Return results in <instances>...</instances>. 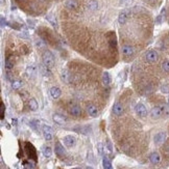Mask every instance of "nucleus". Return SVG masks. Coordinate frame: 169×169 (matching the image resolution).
<instances>
[{
	"mask_svg": "<svg viewBox=\"0 0 169 169\" xmlns=\"http://www.w3.org/2000/svg\"><path fill=\"white\" fill-rule=\"evenodd\" d=\"M164 114H169V109L166 106H156L150 111V116L153 118H159Z\"/></svg>",
	"mask_w": 169,
	"mask_h": 169,
	"instance_id": "f257e3e1",
	"label": "nucleus"
},
{
	"mask_svg": "<svg viewBox=\"0 0 169 169\" xmlns=\"http://www.w3.org/2000/svg\"><path fill=\"white\" fill-rule=\"evenodd\" d=\"M42 60L45 65H47L48 67H52L54 65V56L49 50H46L43 53L42 56Z\"/></svg>",
	"mask_w": 169,
	"mask_h": 169,
	"instance_id": "f03ea898",
	"label": "nucleus"
},
{
	"mask_svg": "<svg viewBox=\"0 0 169 169\" xmlns=\"http://www.w3.org/2000/svg\"><path fill=\"white\" fill-rule=\"evenodd\" d=\"M158 52L155 51V50H149V51L146 52L145 54V60L148 63H155L156 61L158 60Z\"/></svg>",
	"mask_w": 169,
	"mask_h": 169,
	"instance_id": "7ed1b4c3",
	"label": "nucleus"
},
{
	"mask_svg": "<svg viewBox=\"0 0 169 169\" xmlns=\"http://www.w3.org/2000/svg\"><path fill=\"white\" fill-rule=\"evenodd\" d=\"M130 10H123L118 16V22H119L120 25H123L127 22L128 18H130Z\"/></svg>",
	"mask_w": 169,
	"mask_h": 169,
	"instance_id": "20e7f679",
	"label": "nucleus"
},
{
	"mask_svg": "<svg viewBox=\"0 0 169 169\" xmlns=\"http://www.w3.org/2000/svg\"><path fill=\"white\" fill-rule=\"evenodd\" d=\"M121 52L124 57H130L135 54V49L130 45H123L121 47Z\"/></svg>",
	"mask_w": 169,
	"mask_h": 169,
	"instance_id": "39448f33",
	"label": "nucleus"
},
{
	"mask_svg": "<svg viewBox=\"0 0 169 169\" xmlns=\"http://www.w3.org/2000/svg\"><path fill=\"white\" fill-rule=\"evenodd\" d=\"M135 111H136V113L138 114L140 117H145V116L147 115L146 107H145L143 104H141V103H139V104L136 105V107H135Z\"/></svg>",
	"mask_w": 169,
	"mask_h": 169,
	"instance_id": "423d86ee",
	"label": "nucleus"
},
{
	"mask_svg": "<svg viewBox=\"0 0 169 169\" xmlns=\"http://www.w3.org/2000/svg\"><path fill=\"white\" fill-rule=\"evenodd\" d=\"M82 108L79 106V105H71L69 107V113L72 116H75V117H79V116L82 115Z\"/></svg>",
	"mask_w": 169,
	"mask_h": 169,
	"instance_id": "0eeeda50",
	"label": "nucleus"
},
{
	"mask_svg": "<svg viewBox=\"0 0 169 169\" xmlns=\"http://www.w3.org/2000/svg\"><path fill=\"white\" fill-rule=\"evenodd\" d=\"M43 131V136L47 141H50L52 139V129L49 126H43L42 128Z\"/></svg>",
	"mask_w": 169,
	"mask_h": 169,
	"instance_id": "6e6552de",
	"label": "nucleus"
},
{
	"mask_svg": "<svg viewBox=\"0 0 169 169\" xmlns=\"http://www.w3.org/2000/svg\"><path fill=\"white\" fill-rule=\"evenodd\" d=\"M52 119H53V121L56 122V124H59V126H64L67 122V118L65 117V116L61 115V114H54V115L52 116Z\"/></svg>",
	"mask_w": 169,
	"mask_h": 169,
	"instance_id": "1a4fd4ad",
	"label": "nucleus"
},
{
	"mask_svg": "<svg viewBox=\"0 0 169 169\" xmlns=\"http://www.w3.org/2000/svg\"><path fill=\"white\" fill-rule=\"evenodd\" d=\"M123 112H124V108H123V106H122L121 103H119V102L115 103L113 106V113L117 116H120L123 114Z\"/></svg>",
	"mask_w": 169,
	"mask_h": 169,
	"instance_id": "9d476101",
	"label": "nucleus"
},
{
	"mask_svg": "<svg viewBox=\"0 0 169 169\" xmlns=\"http://www.w3.org/2000/svg\"><path fill=\"white\" fill-rule=\"evenodd\" d=\"M166 140V133L165 132H160L155 136V143L157 145H161Z\"/></svg>",
	"mask_w": 169,
	"mask_h": 169,
	"instance_id": "9b49d317",
	"label": "nucleus"
},
{
	"mask_svg": "<svg viewBox=\"0 0 169 169\" xmlns=\"http://www.w3.org/2000/svg\"><path fill=\"white\" fill-rule=\"evenodd\" d=\"M87 112L89 113L90 116H92V117L98 116V109H97V107L93 104H89L88 106H87Z\"/></svg>",
	"mask_w": 169,
	"mask_h": 169,
	"instance_id": "f8f14e48",
	"label": "nucleus"
},
{
	"mask_svg": "<svg viewBox=\"0 0 169 169\" xmlns=\"http://www.w3.org/2000/svg\"><path fill=\"white\" fill-rule=\"evenodd\" d=\"M64 144L66 145L67 147H72L75 145V138L71 135H68V136L64 137Z\"/></svg>",
	"mask_w": 169,
	"mask_h": 169,
	"instance_id": "ddd939ff",
	"label": "nucleus"
},
{
	"mask_svg": "<svg viewBox=\"0 0 169 169\" xmlns=\"http://www.w3.org/2000/svg\"><path fill=\"white\" fill-rule=\"evenodd\" d=\"M101 81H102L103 85L105 86H109L112 82V78L110 76L109 72H103L102 73V76H101Z\"/></svg>",
	"mask_w": 169,
	"mask_h": 169,
	"instance_id": "4468645a",
	"label": "nucleus"
},
{
	"mask_svg": "<svg viewBox=\"0 0 169 169\" xmlns=\"http://www.w3.org/2000/svg\"><path fill=\"white\" fill-rule=\"evenodd\" d=\"M61 79H62V81L65 82V83H69L71 80L70 73H69L67 70H62V72H61Z\"/></svg>",
	"mask_w": 169,
	"mask_h": 169,
	"instance_id": "2eb2a0df",
	"label": "nucleus"
},
{
	"mask_svg": "<svg viewBox=\"0 0 169 169\" xmlns=\"http://www.w3.org/2000/svg\"><path fill=\"white\" fill-rule=\"evenodd\" d=\"M50 96L53 99H59L62 96V90L56 86H53V87L50 88Z\"/></svg>",
	"mask_w": 169,
	"mask_h": 169,
	"instance_id": "dca6fc26",
	"label": "nucleus"
},
{
	"mask_svg": "<svg viewBox=\"0 0 169 169\" xmlns=\"http://www.w3.org/2000/svg\"><path fill=\"white\" fill-rule=\"evenodd\" d=\"M149 161L151 162L153 164H159L161 162V156H160L159 153H153L150 156H149Z\"/></svg>",
	"mask_w": 169,
	"mask_h": 169,
	"instance_id": "f3484780",
	"label": "nucleus"
},
{
	"mask_svg": "<svg viewBox=\"0 0 169 169\" xmlns=\"http://www.w3.org/2000/svg\"><path fill=\"white\" fill-rule=\"evenodd\" d=\"M79 3L77 0H67L66 1V6L71 10H76V8L79 7Z\"/></svg>",
	"mask_w": 169,
	"mask_h": 169,
	"instance_id": "a211bd4d",
	"label": "nucleus"
},
{
	"mask_svg": "<svg viewBox=\"0 0 169 169\" xmlns=\"http://www.w3.org/2000/svg\"><path fill=\"white\" fill-rule=\"evenodd\" d=\"M56 154L59 157H63V156H65V154H66V151H65L64 149V146H63L60 142H56Z\"/></svg>",
	"mask_w": 169,
	"mask_h": 169,
	"instance_id": "6ab92c4d",
	"label": "nucleus"
},
{
	"mask_svg": "<svg viewBox=\"0 0 169 169\" xmlns=\"http://www.w3.org/2000/svg\"><path fill=\"white\" fill-rule=\"evenodd\" d=\"M40 71H41V74L44 76V77H50V76H51V73H50L48 67L44 64V63L40 65Z\"/></svg>",
	"mask_w": 169,
	"mask_h": 169,
	"instance_id": "aec40b11",
	"label": "nucleus"
},
{
	"mask_svg": "<svg viewBox=\"0 0 169 169\" xmlns=\"http://www.w3.org/2000/svg\"><path fill=\"white\" fill-rule=\"evenodd\" d=\"M87 7L90 10H92V12H94V10H96L97 8H98V2H97L96 0H90V1L87 3Z\"/></svg>",
	"mask_w": 169,
	"mask_h": 169,
	"instance_id": "412c9836",
	"label": "nucleus"
},
{
	"mask_svg": "<svg viewBox=\"0 0 169 169\" xmlns=\"http://www.w3.org/2000/svg\"><path fill=\"white\" fill-rule=\"evenodd\" d=\"M28 106L31 111H36L38 109V107H39V105H38V102L35 100V99H30V100H29V103H28Z\"/></svg>",
	"mask_w": 169,
	"mask_h": 169,
	"instance_id": "4be33fe9",
	"label": "nucleus"
},
{
	"mask_svg": "<svg viewBox=\"0 0 169 169\" xmlns=\"http://www.w3.org/2000/svg\"><path fill=\"white\" fill-rule=\"evenodd\" d=\"M36 72H37V67H36L35 64H30L26 67V73L28 76H33Z\"/></svg>",
	"mask_w": 169,
	"mask_h": 169,
	"instance_id": "5701e85b",
	"label": "nucleus"
},
{
	"mask_svg": "<svg viewBox=\"0 0 169 169\" xmlns=\"http://www.w3.org/2000/svg\"><path fill=\"white\" fill-rule=\"evenodd\" d=\"M102 166H103V169H113L112 167V163L107 158H103L102 159Z\"/></svg>",
	"mask_w": 169,
	"mask_h": 169,
	"instance_id": "b1692460",
	"label": "nucleus"
},
{
	"mask_svg": "<svg viewBox=\"0 0 169 169\" xmlns=\"http://www.w3.org/2000/svg\"><path fill=\"white\" fill-rule=\"evenodd\" d=\"M42 153H43V155L45 156L46 158H49L51 157L52 155V149H50L49 146H44L43 149H42Z\"/></svg>",
	"mask_w": 169,
	"mask_h": 169,
	"instance_id": "393cba45",
	"label": "nucleus"
},
{
	"mask_svg": "<svg viewBox=\"0 0 169 169\" xmlns=\"http://www.w3.org/2000/svg\"><path fill=\"white\" fill-rule=\"evenodd\" d=\"M4 67H5V70H7V71H10V70H12L13 67H14V62H13V61L10 60V58H6V59H5Z\"/></svg>",
	"mask_w": 169,
	"mask_h": 169,
	"instance_id": "a878e982",
	"label": "nucleus"
},
{
	"mask_svg": "<svg viewBox=\"0 0 169 169\" xmlns=\"http://www.w3.org/2000/svg\"><path fill=\"white\" fill-rule=\"evenodd\" d=\"M21 86H22V81H20V80H14L12 82L13 89H19V88H21Z\"/></svg>",
	"mask_w": 169,
	"mask_h": 169,
	"instance_id": "bb28decb",
	"label": "nucleus"
},
{
	"mask_svg": "<svg viewBox=\"0 0 169 169\" xmlns=\"http://www.w3.org/2000/svg\"><path fill=\"white\" fill-rule=\"evenodd\" d=\"M162 70L166 73H169V60H164L162 62Z\"/></svg>",
	"mask_w": 169,
	"mask_h": 169,
	"instance_id": "cd10ccee",
	"label": "nucleus"
},
{
	"mask_svg": "<svg viewBox=\"0 0 169 169\" xmlns=\"http://www.w3.org/2000/svg\"><path fill=\"white\" fill-rule=\"evenodd\" d=\"M30 127L31 128L33 129L35 131H37L38 130V127H39V124H40V121L39 120H33V121H30Z\"/></svg>",
	"mask_w": 169,
	"mask_h": 169,
	"instance_id": "c85d7f7f",
	"label": "nucleus"
},
{
	"mask_svg": "<svg viewBox=\"0 0 169 169\" xmlns=\"http://www.w3.org/2000/svg\"><path fill=\"white\" fill-rule=\"evenodd\" d=\"M46 19H47V20L49 21V22L51 23V24L53 25V26L56 27V21L54 20V17L52 16V15H48V16L46 17Z\"/></svg>",
	"mask_w": 169,
	"mask_h": 169,
	"instance_id": "c756f323",
	"label": "nucleus"
},
{
	"mask_svg": "<svg viewBox=\"0 0 169 169\" xmlns=\"http://www.w3.org/2000/svg\"><path fill=\"white\" fill-rule=\"evenodd\" d=\"M133 2V0H120V4L123 6H128L130 5Z\"/></svg>",
	"mask_w": 169,
	"mask_h": 169,
	"instance_id": "7c9ffc66",
	"label": "nucleus"
},
{
	"mask_svg": "<svg viewBox=\"0 0 169 169\" xmlns=\"http://www.w3.org/2000/svg\"><path fill=\"white\" fill-rule=\"evenodd\" d=\"M97 149H98L99 155H103V145H102V143H98V144H97Z\"/></svg>",
	"mask_w": 169,
	"mask_h": 169,
	"instance_id": "2f4dec72",
	"label": "nucleus"
},
{
	"mask_svg": "<svg viewBox=\"0 0 169 169\" xmlns=\"http://www.w3.org/2000/svg\"><path fill=\"white\" fill-rule=\"evenodd\" d=\"M4 117V104L1 103V119H3Z\"/></svg>",
	"mask_w": 169,
	"mask_h": 169,
	"instance_id": "473e14b6",
	"label": "nucleus"
},
{
	"mask_svg": "<svg viewBox=\"0 0 169 169\" xmlns=\"http://www.w3.org/2000/svg\"><path fill=\"white\" fill-rule=\"evenodd\" d=\"M36 45H37V47H41V46H43V43H42L41 40H39V41H36Z\"/></svg>",
	"mask_w": 169,
	"mask_h": 169,
	"instance_id": "72a5a7b5",
	"label": "nucleus"
},
{
	"mask_svg": "<svg viewBox=\"0 0 169 169\" xmlns=\"http://www.w3.org/2000/svg\"><path fill=\"white\" fill-rule=\"evenodd\" d=\"M162 91H163V92H168L169 91L168 87H163V88H162Z\"/></svg>",
	"mask_w": 169,
	"mask_h": 169,
	"instance_id": "f704fd0d",
	"label": "nucleus"
},
{
	"mask_svg": "<svg viewBox=\"0 0 169 169\" xmlns=\"http://www.w3.org/2000/svg\"><path fill=\"white\" fill-rule=\"evenodd\" d=\"M146 1H147V2H155L156 0H146Z\"/></svg>",
	"mask_w": 169,
	"mask_h": 169,
	"instance_id": "c9c22d12",
	"label": "nucleus"
},
{
	"mask_svg": "<svg viewBox=\"0 0 169 169\" xmlns=\"http://www.w3.org/2000/svg\"><path fill=\"white\" fill-rule=\"evenodd\" d=\"M87 169H92V168H91V167H88V168H87Z\"/></svg>",
	"mask_w": 169,
	"mask_h": 169,
	"instance_id": "e433bc0d",
	"label": "nucleus"
},
{
	"mask_svg": "<svg viewBox=\"0 0 169 169\" xmlns=\"http://www.w3.org/2000/svg\"><path fill=\"white\" fill-rule=\"evenodd\" d=\"M168 105H169V99H168Z\"/></svg>",
	"mask_w": 169,
	"mask_h": 169,
	"instance_id": "4c0bfd02",
	"label": "nucleus"
},
{
	"mask_svg": "<svg viewBox=\"0 0 169 169\" xmlns=\"http://www.w3.org/2000/svg\"><path fill=\"white\" fill-rule=\"evenodd\" d=\"M19 1H23V0H19Z\"/></svg>",
	"mask_w": 169,
	"mask_h": 169,
	"instance_id": "58836bf2",
	"label": "nucleus"
}]
</instances>
